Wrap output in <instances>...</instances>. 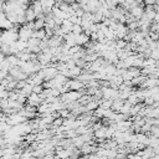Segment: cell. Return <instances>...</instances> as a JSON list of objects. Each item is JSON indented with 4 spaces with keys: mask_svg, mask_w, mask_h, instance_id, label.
<instances>
[{
    "mask_svg": "<svg viewBox=\"0 0 159 159\" xmlns=\"http://www.w3.org/2000/svg\"><path fill=\"white\" fill-rule=\"evenodd\" d=\"M42 101H43L42 97L39 93H35V92H31L27 96V98H26V103L30 104V106H32V107H37Z\"/></svg>",
    "mask_w": 159,
    "mask_h": 159,
    "instance_id": "cell-3",
    "label": "cell"
},
{
    "mask_svg": "<svg viewBox=\"0 0 159 159\" xmlns=\"http://www.w3.org/2000/svg\"><path fill=\"white\" fill-rule=\"evenodd\" d=\"M36 17H37L36 12H35V11L32 10V7L29 5V6L25 9V20H26V22H32Z\"/></svg>",
    "mask_w": 159,
    "mask_h": 159,
    "instance_id": "cell-5",
    "label": "cell"
},
{
    "mask_svg": "<svg viewBox=\"0 0 159 159\" xmlns=\"http://www.w3.org/2000/svg\"><path fill=\"white\" fill-rule=\"evenodd\" d=\"M27 1H29V2H30V4H31V2H32V1H34V0H27Z\"/></svg>",
    "mask_w": 159,
    "mask_h": 159,
    "instance_id": "cell-11",
    "label": "cell"
},
{
    "mask_svg": "<svg viewBox=\"0 0 159 159\" xmlns=\"http://www.w3.org/2000/svg\"><path fill=\"white\" fill-rule=\"evenodd\" d=\"M32 31H34V29H32V26H31L30 22H25V24L20 25V26H19V30H17L19 39L27 41V40L32 36Z\"/></svg>",
    "mask_w": 159,
    "mask_h": 159,
    "instance_id": "cell-1",
    "label": "cell"
},
{
    "mask_svg": "<svg viewBox=\"0 0 159 159\" xmlns=\"http://www.w3.org/2000/svg\"><path fill=\"white\" fill-rule=\"evenodd\" d=\"M65 86H66L68 89H73V91H81V89H83L84 83H83L82 81H80L78 78H76V80H67V82L65 83Z\"/></svg>",
    "mask_w": 159,
    "mask_h": 159,
    "instance_id": "cell-2",
    "label": "cell"
},
{
    "mask_svg": "<svg viewBox=\"0 0 159 159\" xmlns=\"http://www.w3.org/2000/svg\"><path fill=\"white\" fill-rule=\"evenodd\" d=\"M42 89H43V86L42 84H34L32 86V92H35V93H41L42 92Z\"/></svg>",
    "mask_w": 159,
    "mask_h": 159,
    "instance_id": "cell-9",
    "label": "cell"
},
{
    "mask_svg": "<svg viewBox=\"0 0 159 159\" xmlns=\"http://www.w3.org/2000/svg\"><path fill=\"white\" fill-rule=\"evenodd\" d=\"M98 1H99V2H101V4H102V2H106V1H107V0H98Z\"/></svg>",
    "mask_w": 159,
    "mask_h": 159,
    "instance_id": "cell-10",
    "label": "cell"
},
{
    "mask_svg": "<svg viewBox=\"0 0 159 159\" xmlns=\"http://www.w3.org/2000/svg\"><path fill=\"white\" fill-rule=\"evenodd\" d=\"M19 92H20V94H22L24 97H26V98H27V96H29V94L32 92V84L26 82V83L24 84V87L19 89Z\"/></svg>",
    "mask_w": 159,
    "mask_h": 159,
    "instance_id": "cell-7",
    "label": "cell"
},
{
    "mask_svg": "<svg viewBox=\"0 0 159 159\" xmlns=\"http://www.w3.org/2000/svg\"><path fill=\"white\" fill-rule=\"evenodd\" d=\"M89 41V36L86 35L84 32H81V34H75V42L76 45H80V46H86V43Z\"/></svg>",
    "mask_w": 159,
    "mask_h": 159,
    "instance_id": "cell-4",
    "label": "cell"
},
{
    "mask_svg": "<svg viewBox=\"0 0 159 159\" xmlns=\"http://www.w3.org/2000/svg\"><path fill=\"white\" fill-rule=\"evenodd\" d=\"M60 26H61V29L63 30V32L67 34V32H71L73 24H72V21H71L70 19H65V20H62V22H61Z\"/></svg>",
    "mask_w": 159,
    "mask_h": 159,
    "instance_id": "cell-6",
    "label": "cell"
},
{
    "mask_svg": "<svg viewBox=\"0 0 159 159\" xmlns=\"http://www.w3.org/2000/svg\"><path fill=\"white\" fill-rule=\"evenodd\" d=\"M71 32H73V34H76V35H77V34L83 32V29H82V26H81V25H78V24H73Z\"/></svg>",
    "mask_w": 159,
    "mask_h": 159,
    "instance_id": "cell-8",
    "label": "cell"
}]
</instances>
